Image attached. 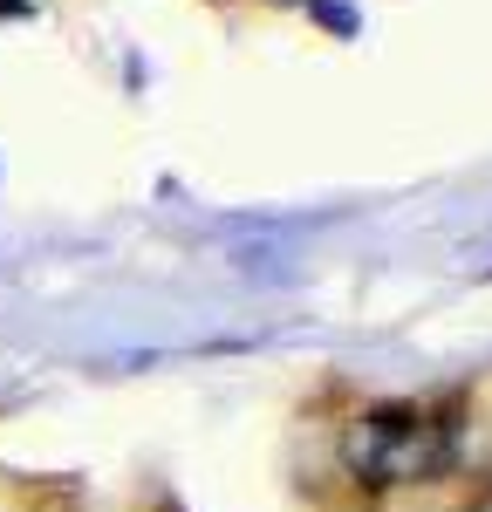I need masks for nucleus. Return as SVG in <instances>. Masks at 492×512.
I'll list each match as a JSON object with an SVG mask.
<instances>
[{"instance_id": "f03ea898", "label": "nucleus", "mask_w": 492, "mask_h": 512, "mask_svg": "<svg viewBox=\"0 0 492 512\" xmlns=\"http://www.w3.org/2000/svg\"><path fill=\"white\" fill-rule=\"evenodd\" d=\"M472 512H492V499H479V506H472Z\"/></svg>"}, {"instance_id": "f257e3e1", "label": "nucleus", "mask_w": 492, "mask_h": 512, "mask_svg": "<svg viewBox=\"0 0 492 512\" xmlns=\"http://www.w3.org/2000/svg\"><path fill=\"white\" fill-rule=\"evenodd\" d=\"M458 458V403H376L342 431V465L363 485H431Z\"/></svg>"}]
</instances>
